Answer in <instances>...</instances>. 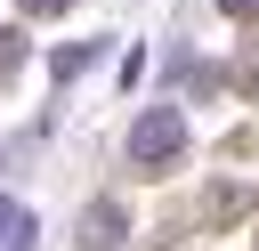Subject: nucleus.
<instances>
[{"mask_svg":"<svg viewBox=\"0 0 259 251\" xmlns=\"http://www.w3.org/2000/svg\"><path fill=\"white\" fill-rule=\"evenodd\" d=\"M227 8H259V0H227Z\"/></svg>","mask_w":259,"mask_h":251,"instance_id":"4","label":"nucleus"},{"mask_svg":"<svg viewBox=\"0 0 259 251\" xmlns=\"http://www.w3.org/2000/svg\"><path fill=\"white\" fill-rule=\"evenodd\" d=\"M162 154H178V121H170V113H154V121L138 130V162H162Z\"/></svg>","mask_w":259,"mask_h":251,"instance_id":"1","label":"nucleus"},{"mask_svg":"<svg viewBox=\"0 0 259 251\" xmlns=\"http://www.w3.org/2000/svg\"><path fill=\"white\" fill-rule=\"evenodd\" d=\"M24 8H32V16H49V8H65V0H24Z\"/></svg>","mask_w":259,"mask_h":251,"instance_id":"3","label":"nucleus"},{"mask_svg":"<svg viewBox=\"0 0 259 251\" xmlns=\"http://www.w3.org/2000/svg\"><path fill=\"white\" fill-rule=\"evenodd\" d=\"M16 227H24V219H16V211H8V202H0V235H16Z\"/></svg>","mask_w":259,"mask_h":251,"instance_id":"2","label":"nucleus"}]
</instances>
